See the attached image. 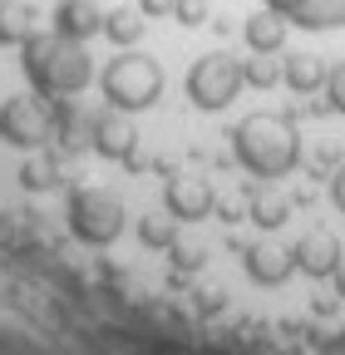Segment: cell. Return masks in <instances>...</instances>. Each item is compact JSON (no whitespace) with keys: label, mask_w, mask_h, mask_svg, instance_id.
I'll list each match as a JSON object with an SVG mask.
<instances>
[{"label":"cell","mask_w":345,"mask_h":355,"mask_svg":"<svg viewBox=\"0 0 345 355\" xmlns=\"http://www.w3.org/2000/svg\"><path fill=\"white\" fill-rule=\"evenodd\" d=\"M20 69L35 84V94H50V99H74L94 79V60L79 40L39 35V30L20 44Z\"/></svg>","instance_id":"cell-1"},{"label":"cell","mask_w":345,"mask_h":355,"mask_svg":"<svg viewBox=\"0 0 345 355\" xmlns=\"http://www.w3.org/2000/svg\"><path fill=\"white\" fill-rule=\"evenodd\" d=\"M232 158L251 178H286L301 163V139L296 128L276 114H251L232 128Z\"/></svg>","instance_id":"cell-2"},{"label":"cell","mask_w":345,"mask_h":355,"mask_svg":"<svg viewBox=\"0 0 345 355\" xmlns=\"http://www.w3.org/2000/svg\"><path fill=\"white\" fill-rule=\"evenodd\" d=\"M99 89L109 109H123V114H143L163 99V64L153 55H139V50H123L118 60H109V69L99 74Z\"/></svg>","instance_id":"cell-3"},{"label":"cell","mask_w":345,"mask_h":355,"mask_svg":"<svg viewBox=\"0 0 345 355\" xmlns=\"http://www.w3.org/2000/svg\"><path fill=\"white\" fill-rule=\"evenodd\" d=\"M69 232L84 247H114L128 227V212L109 188H74L69 193Z\"/></svg>","instance_id":"cell-4"},{"label":"cell","mask_w":345,"mask_h":355,"mask_svg":"<svg viewBox=\"0 0 345 355\" xmlns=\"http://www.w3.org/2000/svg\"><path fill=\"white\" fill-rule=\"evenodd\" d=\"M242 89H247L242 60H232V55H222V50L193 60V69H188V99H193V109H202V114L227 109Z\"/></svg>","instance_id":"cell-5"},{"label":"cell","mask_w":345,"mask_h":355,"mask_svg":"<svg viewBox=\"0 0 345 355\" xmlns=\"http://www.w3.org/2000/svg\"><path fill=\"white\" fill-rule=\"evenodd\" d=\"M55 133V114L30 99V94H15L0 104V144H10V148H39Z\"/></svg>","instance_id":"cell-6"},{"label":"cell","mask_w":345,"mask_h":355,"mask_svg":"<svg viewBox=\"0 0 345 355\" xmlns=\"http://www.w3.org/2000/svg\"><path fill=\"white\" fill-rule=\"evenodd\" d=\"M163 207L178 222H202V217H212L218 198H212V183L202 173H172L168 188H163Z\"/></svg>","instance_id":"cell-7"},{"label":"cell","mask_w":345,"mask_h":355,"mask_svg":"<svg viewBox=\"0 0 345 355\" xmlns=\"http://www.w3.org/2000/svg\"><path fill=\"white\" fill-rule=\"evenodd\" d=\"M139 148V128L128 123L123 109H109V114H94V153L109 158V163H128Z\"/></svg>","instance_id":"cell-8"},{"label":"cell","mask_w":345,"mask_h":355,"mask_svg":"<svg viewBox=\"0 0 345 355\" xmlns=\"http://www.w3.org/2000/svg\"><path fill=\"white\" fill-rule=\"evenodd\" d=\"M291 257H296V272H306L311 282L335 277V266L345 261V257H340V242H335L330 232H306V237L291 247Z\"/></svg>","instance_id":"cell-9"},{"label":"cell","mask_w":345,"mask_h":355,"mask_svg":"<svg viewBox=\"0 0 345 355\" xmlns=\"http://www.w3.org/2000/svg\"><path fill=\"white\" fill-rule=\"evenodd\" d=\"M55 35H64V40H94V35H104V10L94 6V0H60L55 6Z\"/></svg>","instance_id":"cell-10"},{"label":"cell","mask_w":345,"mask_h":355,"mask_svg":"<svg viewBox=\"0 0 345 355\" xmlns=\"http://www.w3.org/2000/svg\"><path fill=\"white\" fill-rule=\"evenodd\" d=\"M291 272H296V257H291V247H272V242H256V247H247V277H251L256 286H281Z\"/></svg>","instance_id":"cell-11"},{"label":"cell","mask_w":345,"mask_h":355,"mask_svg":"<svg viewBox=\"0 0 345 355\" xmlns=\"http://www.w3.org/2000/svg\"><path fill=\"white\" fill-rule=\"evenodd\" d=\"M55 139H60L69 153L94 148V114H84L74 99H64V104L55 109Z\"/></svg>","instance_id":"cell-12"},{"label":"cell","mask_w":345,"mask_h":355,"mask_svg":"<svg viewBox=\"0 0 345 355\" xmlns=\"http://www.w3.org/2000/svg\"><path fill=\"white\" fill-rule=\"evenodd\" d=\"M242 35H247V50H256V55H281V44H286V15H276V10L267 6V10L247 15Z\"/></svg>","instance_id":"cell-13"},{"label":"cell","mask_w":345,"mask_h":355,"mask_svg":"<svg viewBox=\"0 0 345 355\" xmlns=\"http://www.w3.org/2000/svg\"><path fill=\"white\" fill-rule=\"evenodd\" d=\"M326 74H330L326 60L321 55H306V50L281 60V84L291 89V94H316V89H326Z\"/></svg>","instance_id":"cell-14"},{"label":"cell","mask_w":345,"mask_h":355,"mask_svg":"<svg viewBox=\"0 0 345 355\" xmlns=\"http://www.w3.org/2000/svg\"><path fill=\"white\" fill-rule=\"evenodd\" d=\"M35 6L30 0H0V44H25L35 35Z\"/></svg>","instance_id":"cell-15"},{"label":"cell","mask_w":345,"mask_h":355,"mask_svg":"<svg viewBox=\"0 0 345 355\" xmlns=\"http://www.w3.org/2000/svg\"><path fill=\"white\" fill-rule=\"evenodd\" d=\"M143 30H148V15L143 10H109L104 15V35L114 40V44H123V50H134V44L143 40Z\"/></svg>","instance_id":"cell-16"},{"label":"cell","mask_w":345,"mask_h":355,"mask_svg":"<svg viewBox=\"0 0 345 355\" xmlns=\"http://www.w3.org/2000/svg\"><path fill=\"white\" fill-rule=\"evenodd\" d=\"M178 217H139V242L153 247V252H172V242H178V227H172Z\"/></svg>","instance_id":"cell-17"},{"label":"cell","mask_w":345,"mask_h":355,"mask_svg":"<svg viewBox=\"0 0 345 355\" xmlns=\"http://www.w3.org/2000/svg\"><path fill=\"white\" fill-rule=\"evenodd\" d=\"M286 217H291V202H286V198H276V193H262V198H251V222H256L262 232H276Z\"/></svg>","instance_id":"cell-18"},{"label":"cell","mask_w":345,"mask_h":355,"mask_svg":"<svg viewBox=\"0 0 345 355\" xmlns=\"http://www.w3.org/2000/svg\"><path fill=\"white\" fill-rule=\"evenodd\" d=\"M55 183H60V163H50V158H30L20 168V188L25 193H50Z\"/></svg>","instance_id":"cell-19"},{"label":"cell","mask_w":345,"mask_h":355,"mask_svg":"<svg viewBox=\"0 0 345 355\" xmlns=\"http://www.w3.org/2000/svg\"><path fill=\"white\" fill-rule=\"evenodd\" d=\"M242 79H247L251 89H276V84H281V64H276L272 55H256V50H251V60H242Z\"/></svg>","instance_id":"cell-20"},{"label":"cell","mask_w":345,"mask_h":355,"mask_svg":"<svg viewBox=\"0 0 345 355\" xmlns=\"http://www.w3.org/2000/svg\"><path fill=\"white\" fill-rule=\"evenodd\" d=\"M172 20H178L183 30H197L202 20H207V0H172V10H168Z\"/></svg>","instance_id":"cell-21"},{"label":"cell","mask_w":345,"mask_h":355,"mask_svg":"<svg viewBox=\"0 0 345 355\" xmlns=\"http://www.w3.org/2000/svg\"><path fill=\"white\" fill-rule=\"evenodd\" d=\"M326 99H330L335 114H345V60L330 64V74H326Z\"/></svg>","instance_id":"cell-22"},{"label":"cell","mask_w":345,"mask_h":355,"mask_svg":"<svg viewBox=\"0 0 345 355\" xmlns=\"http://www.w3.org/2000/svg\"><path fill=\"white\" fill-rule=\"evenodd\" d=\"M172 261H178L183 272H197V266L207 261V252H202V247H183V242H172Z\"/></svg>","instance_id":"cell-23"},{"label":"cell","mask_w":345,"mask_h":355,"mask_svg":"<svg viewBox=\"0 0 345 355\" xmlns=\"http://www.w3.org/2000/svg\"><path fill=\"white\" fill-rule=\"evenodd\" d=\"M330 202H335V207L345 212V163H340V168L330 173Z\"/></svg>","instance_id":"cell-24"},{"label":"cell","mask_w":345,"mask_h":355,"mask_svg":"<svg viewBox=\"0 0 345 355\" xmlns=\"http://www.w3.org/2000/svg\"><path fill=\"white\" fill-rule=\"evenodd\" d=\"M139 10H143L148 20H158V15H168V10H172V0H139Z\"/></svg>","instance_id":"cell-25"},{"label":"cell","mask_w":345,"mask_h":355,"mask_svg":"<svg viewBox=\"0 0 345 355\" xmlns=\"http://www.w3.org/2000/svg\"><path fill=\"white\" fill-rule=\"evenodd\" d=\"M316 168H340V153H335V148H321V153H316Z\"/></svg>","instance_id":"cell-26"},{"label":"cell","mask_w":345,"mask_h":355,"mask_svg":"<svg viewBox=\"0 0 345 355\" xmlns=\"http://www.w3.org/2000/svg\"><path fill=\"white\" fill-rule=\"evenodd\" d=\"M222 306V291H202V311H218Z\"/></svg>","instance_id":"cell-27"},{"label":"cell","mask_w":345,"mask_h":355,"mask_svg":"<svg viewBox=\"0 0 345 355\" xmlns=\"http://www.w3.org/2000/svg\"><path fill=\"white\" fill-rule=\"evenodd\" d=\"M330 282H335V296H340V301H345V261H340V266H335V277H330Z\"/></svg>","instance_id":"cell-28"}]
</instances>
